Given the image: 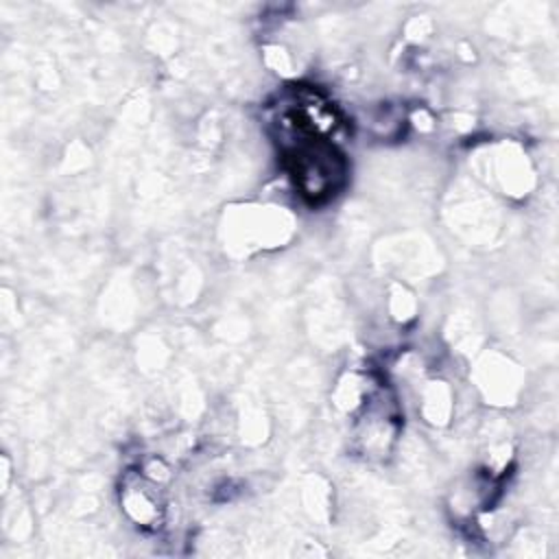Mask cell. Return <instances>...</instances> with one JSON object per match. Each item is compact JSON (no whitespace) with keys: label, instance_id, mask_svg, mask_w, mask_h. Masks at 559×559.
<instances>
[{"label":"cell","instance_id":"6da1fadb","mask_svg":"<svg viewBox=\"0 0 559 559\" xmlns=\"http://www.w3.org/2000/svg\"><path fill=\"white\" fill-rule=\"evenodd\" d=\"M288 135L295 140L286 146L284 159L299 192L310 201L330 199L345 179L343 155L332 140L312 135L288 118Z\"/></svg>","mask_w":559,"mask_h":559}]
</instances>
